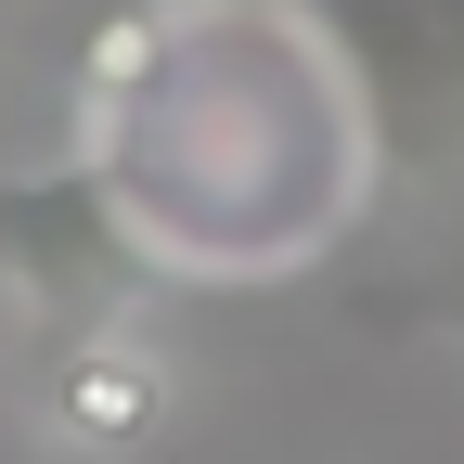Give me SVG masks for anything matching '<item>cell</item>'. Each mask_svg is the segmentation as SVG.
Wrapping results in <instances>:
<instances>
[{
    "mask_svg": "<svg viewBox=\"0 0 464 464\" xmlns=\"http://www.w3.org/2000/svg\"><path fill=\"white\" fill-rule=\"evenodd\" d=\"M78 155L181 284L310 271L374 181V130L310 0H130L78 65Z\"/></svg>",
    "mask_w": 464,
    "mask_h": 464,
    "instance_id": "obj_1",
    "label": "cell"
},
{
    "mask_svg": "<svg viewBox=\"0 0 464 464\" xmlns=\"http://www.w3.org/2000/svg\"><path fill=\"white\" fill-rule=\"evenodd\" d=\"M0 284L39 310V335L78 323H142L155 297H181V271L155 258V232L130 219V194L103 181V155H52L0 181Z\"/></svg>",
    "mask_w": 464,
    "mask_h": 464,
    "instance_id": "obj_2",
    "label": "cell"
},
{
    "mask_svg": "<svg viewBox=\"0 0 464 464\" xmlns=\"http://www.w3.org/2000/svg\"><path fill=\"white\" fill-rule=\"evenodd\" d=\"M387 181L464 194V0H310Z\"/></svg>",
    "mask_w": 464,
    "mask_h": 464,
    "instance_id": "obj_3",
    "label": "cell"
},
{
    "mask_svg": "<svg viewBox=\"0 0 464 464\" xmlns=\"http://www.w3.org/2000/svg\"><path fill=\"white\" fill-rule=\"evenodd\" d=\"M168 400H181V374L155 362V335H142V323H78V335H39V413H52V439H65V451H91V464L155 451Z\"/></svg>",
    "mask_w": 464,
    "mask_h": 464,
    "instance_id": "obj_4",
    "label": "cell"
},
{
    "mask_svg": "<svg viewBox=\"0 0 464 464\" xmlns=\"http://www.w3.org/2000/svg\"><path fill=\"white\" fill-rule=\"evenodd\" d=\"M400 323H426V335H464V258H451V271H426L413 297H400Z\"/></svg>",
    "mask_w": 464,
    "mask_h": 464,
    "instance_id": "obj_5",
    "label": "cell"
}]
</instances>
